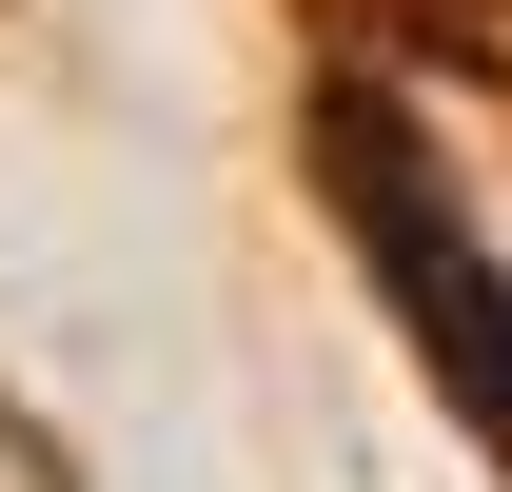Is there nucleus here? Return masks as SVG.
<instances>
[{"mask_svg":"<svg viewBox=\"0 0 512 492\" xmlns=\"http://www.w3.org/2000/svg\"><path fill=\"white\" fill-rule=\"evenodd\" d=\"M316 158H335V217L375 237V276L414 296V335H434V374H453V414H473V433H512V276L453 237L434 158H414L375 99H335V119H316Z\"/></svg>","mask_w":512,"mask_h":492,"instance_id":"f257e3e1","label":"nucleus"}]
</instances>
